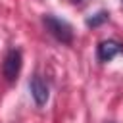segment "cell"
Segmentation results:
<instances>
[{"label": "cell", "mask_w": 123, "mask_h": 123, "mask_svg": "<svg viewBox=\"0 0 123 123\" xmlns=\"http://www.w3.org/2000/svg\"><path fill=\"white\" fill-rule=\"evenodd\" d=\"M42 25L46 27V31L60 42L63 44H71L73 42V27L65 21V19H60L52 13H44L42 15Z\"/></svg>", "instance_id": "obj_1"}, {"label": "cell", "mask_w": 123, "mask_h": 123, "mask_svg": "<svg viewBox=\"0 0 123 123\" xmlns=\"http://www.w3.org/2000/svg\"><path fill=\"white\" fill-rule=\"evenodd\" d=\"M21 63H23V58H21V52L17 48H12L6 58H4V65H2V71H4V77L12 83L17 79L19 71H21Z\"/></svg>", "instance_id": "obj_2"}, {"label": "cell", "mask_w": 123, "mask_h": 123, "mask_svg": "<svg viewBox=\"0 0 123 123\" xmlns=\"http://www.w3.org/2000/svg\"><path fill=\"white\" fill-rule=\"evenodd\" d=\"M29 90H31V96L35 100L37 106H44L48 102V85L44 83V79L40 75H35L31 81H29Z\"/></svg>", "instance_id": "obj_3"}, {"label": "cell", "mask_w": 123, "mask_h": 123, "mask_svg": "<svg viewBox=\"0 0 123 123\" xmlns=\"http://www.w3.org/2000/svg\"><path fill=\"white\" fill-rule=\"evenodd\" d=\"M98 60L100 62H110V60H113L115 56H119V54H123V44L121 42H117V40H111V38H108V40H102L100 44H98Z\"/></svg>", "instance_id": "obj_4"}, {"label": "cell", "mask_w": 123, "mask_h": 123, "mask_svg": "<svg viewBox=\"0 0 123 123\" xmlns=\"http://www.w3.org/2000/svg\"><path fill=\"white\" fill-rule=\"evenodd\" d=\"M108 17H110V13L108 12H104V10H100V12H96L94 15H90V17H86V27H100L102 23H106L108 21Z\"/></svg>", "instance_id": "obj_5"}, {"label": "cell", "mask_w": 123, "mask_h": 123, "mask_svg": "<svg viewBox=\"0 0 123 123\" xmlns=\"http://www.w3.org/2000/svg\"><path fill=\"white\" fill-rule=\"evenodd\" d=\"M71 2H75V4H77V2H81V0H71Z\"/></svg>", "instance_id": "obj_6"}]
</instances>
